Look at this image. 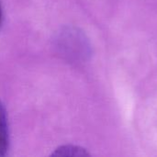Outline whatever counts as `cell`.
I'll list each match as a JSON object with an SVG mask.
<instances>
[{"mask_svg":"<svg viewBox=\"0 0 157 157\" xmlns=\"http://www.w3.org/2000/svg\"><path fill=\"white\" fill-rule=\"evenodd\" d=\"M9 147L8 120L5 105L0 100V157L6 156Z\"/></svg>","mask_w":157,"mask_h":157,"instance_id":"cell-1","label":"cell"},{"mask_svg":"<svg viewBox=\"0 0 157 157\" xmlns=\"http://www.w3.org/2000/svg\"><path fill=\"white\" fill-rule=\"evenodd\" d=\"M3 19H4V13H3V7H2V4L0 1V27L3 23Z\"/></svg>","mask_w":157,"mask_h":157,"instance_id":"cell-3","label":"cell"},{"mask_svg":"<svg viewBox=\"0 0 157 157\" xmlns=\"http://www.w3.org/2000/svg\"><path fill=\"white\" fill-rule=\"evenodd\" d=\"M52 156H72V157H84L89 156L90 154L86 149L77 146V145H62L59 146L54 152L51 155Z\"/></svg>","mask_w":157,"mask_h":157,"instance_id":"cell-2","label":"cell"}]
</instances>
